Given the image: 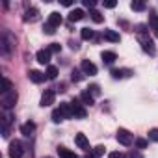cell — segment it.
Wrapping results in <instances>:
<instances>
[{"mask_svg":"<svg viewBox=\"0 0 158 158\" xmlns=\"http://www.w3.org/2000/svg\"><path fill=\"white\" fill-rule=\"evenodd\" d=\"M15 45V37L11 35V32H8V30H4V34H2V37H0V50H2V56H10L11 54V47Z\"/></svg>","mask_w":158,"mask_h":158,"instance_id":"6da1fadb","label":"cell"},{"mask_svg":"<svg viewBox=\"0 0 158 158\" xmlns=\"http://www.w3.org/2000/svg\"><path fill=\"white\" fill-rule=\"evenodd\" d=\"M71 108H73V117H74V119H86L88 110H86V106L80 102V99H73Z\"/></svg>","mask_w":158,"mask_h":158,"instance_id":"7a4b0ae2","label":"cell"},{"mask_svg":"<svg viewBox=\"0 0 158 158\" xmlns=\"http://www.w3.org/2000/svg\"><path fill=\"white\" fill-rule=\"evenodd\" d=\"M138 39H139V45H141V48H143V52H147V54H154V43H152V39L147 35V34H138Z\"/></svg>","mask_w":158,"mask_h":158,"instance_id":"3957f363","label":"cell"},{"mask_svg":"<svg viewBox=\"0 0 158 158\" xmlns=\"http://www.w3.org/2000/svg\"><path fill=\"white\" fill-rule=\"evenodd\" d=\"M115 138H117V141L121 143V145H125V147H128V145H132V134L127 130V128H119L117 130V134H115Z\"/></svg>","mask_w":158,"mask_h":158,"instance_id":"277c9868","label":"cell"},{"mask_svg":"<svg viewBox=\"0 0 158 158\" xmlns=\"http://www.w3.org/2000/svg\"><path fill=\"white\" fill-rule=\"evenodd\" d=\"M10 158H21L23 154H24V149H23V143L19 141V139H15V141H11L10 143Z\"/></svg>","mask_w":158,"mask_h":158,"instance_id":"5b68a950","label":"cell"},{"mask_svg":"<svg viewBox=\"0 0 158 158\" xmlns=\"http://www.w3.org/2000/svg\"><path fill=\"white\" fill-rule=\"evenodd\" d=\"M15 102H17V91H15V89H11L10 93L2 95V106H4L6 110L13 108V106H15Z\"/></svg>","mask_w":158,"mask_h":158,"instance_id":"8992f818","label":"cell"},{"mask_svg":"<svg viewBox=\"0 0 158 158\" xmlns=\"http://www.w3.org/2000/svg\"><path fill=\"white\" fill-rule=\"evenodd\" d=\"M80 69H82L84 74H89V76H95V74H97V65H95L93 61H89V60H82Z\"/></svg>","mask_w":158,"mask_h":158,"instance_id":"52a82bcc","label":"cell"},{"mask_svg":"<svg viewBox=\"0 0 158 158\" xmlns=\"http://www.w3.org/2000/svg\"><path fill=\"white\" fill-rule=\"evenodd\" d=\"M54 101H56V91L54 89H45V93L41 95V106L43 108L50 106V104H54Z\"/></svg>","mask_w":158,"mask_h":158,"instance_id":"ba28073f","label":"cell"},{"mask_svg":"<svg viewBox=\"0 0 158 158\" xmlns=\"http://www.w3.org/2000/svg\"><path fill=\"white\" fill-rule=\"evenodd\" d=\"M74 143L80 147V149H84V151H89L91 147H89V139L86 138V134H82V132H78L76 136H74Z\"/></svg>","mask_w":158,"mask_h":158,"instance_id":"9c48e42d","label":"cell"},{"mask_svg":"<svg viewBox=\"0 0 158 158\" xmlns=\"http://www.w3.org/2000/svg\"><path fill=\"white\" fill-rule=\"evenodd\" d=\"M35 58H37V61L41 65H48L50 63V50L48 48H41V50H37Z\"/></svg>","mask_w":158,"mask_h":158,"instance_id":"30bf717a","label":"cell"},{"mask_svg":"<svg viewBox=\"0 0 158 158\" xmlns=\"http://www.w3.org/2000/svg\"><path fill=\"white\" fill-rule=\"evenodd\" d=\"M23 19H24V23H35L39 19V10L37 8H28Z\"/></svg>","mask_w":158,"mask_h":158,"instance_id":"8fae6325","label":"cell"},{"mask_svg":"<svg viewBox=\"0 0 158 158\" xmlns=\"http://www.w3.org/2000/svg\"><path fill=\"white\" fill-rule=\"evenodd\" d=\"M28 78L34 82V84H41L45 78H47V74L45 73H41V71H35V69H32L30 73H28Z\"/></svg>","mask_w":158,"mask_h":158,"instance_id":"7c38bea8","label":"cell"},{"mask_svg":"<svg viewBox=\"0 0 158 158\" xmlns=\"http://www.w3.org/2000/svg\"><path fill=\"white\" fill-rule=\"evenodd\" d=\"M112 78L114 80H121V78H127V76H130L132 74V71L130 69H112Z\"/></svg>","mask_w":158,"mask_h":158,"instance_id":"4fadbf2b","label":"cell"},{"mask_svg":"<svg viewBox=\"0 0 158 158\" xmlns=\"http://www.w3.org/2000/svg\"><path fill=\"white\" fill-rule=\"evenodd\" d=\"M102 37H104L106 41H110V43H119V39H121V35H119L115 30H104V32H102Z\"/></svg>","mask_w":158,"mask_h":158,"instance_id":"5bb4252c","label":"cell"},{"mask_svg":"<svg viewBox=\"0 0 158 158\" xmlns=\"http://www.w3.org/2000/svg\"><path fill=\"white\" fill-rule=\"evenodd\" d=\"M47 24H50L52 28H58V26L61 24V15H60L58 11H52V13L48 15V21H47Z\"/></svg>","mask_w":158,"mask_h":158,"instance_id":"9a60e30c","label":"cell"},{"mask_svg":"<svg viewBox=\"0 0 158 158\" xmlns=\"http://www.w3.org/2000/svg\"><path fill=\"white\" fill-rule=\"evenodd\" d=\"M101 58H102V61H104L106 65H112V63L117 60V54H115V52H112V50H102Z\"/></svg>","mask_w":158,"mask_h":158,"instance_id":"2e32d148","label":"cell"},{"mask_svg":"<svg viewBox=\"0 0 158 158\" xmlns=\"http://www.w3.org/2000/svg\"><path fill=\"white\" fill-rule=\"evenodd\" d=\"M80 102H82L84 106H93V104H95V97H93L89 91H82V93H80Z\"/></svg>","mask_w":158,"mask_h":158,"instance_id":"e0dca14e","label":"cell"},{"mask_svg":"<svg viewBox=\"0 0 158 158\" xmlns=\"http://www.w3.org/2000/svg\"><path fill=\"white\" fill-rule=\"evenodd\" d=\"M58 110L61 112V115H63L65 119H69V117H73V108H71V102H60V106H58Z\"/></svg>","mask_w":158,"mask_h":158,"instance_id":"ac0fdd59","label":"cell"},{"mask_svg":"<svg viewBox=\"0 0 158 158\" xmlns=\"http://www.w3.org/2000/svg\"><path fill=\"white\" fill-rule=\"evenodd\" d=\"M58 154H60V158H78L76 152H73L71 149H67V147H63V145L58 147Z\"/></svg>","mask_w":158,"mask_h":158,"instance_id":"d6986e66","label":"cell"},{"mask_svg":"<svg viewBox=\"0 0 158 158\" xmlns=\"http://www.w3.org/2000/svg\"><path fill=\"white\" fill-rule=\"evenodd\" d=\"M82 19H84V10H80V8H76V10H73L69 13V21L71 23H78V21H82Z\"/></svg>","mask_w":158,"mask_h":158,"instance_id":"ffe728a7","label":"cell"},{"mask_svg":"<svg viewBox=\"0 0 158 158\" xmlns=\"http://www.w3.org/2000/svg\"><path fill=\"white\" fill-rule=\"evenodd\" d=\"M34 130H35V123L34 121H28V123H24L21 127V134H24V136H32Z\"/></svg>","mask_w":158,"mask_h":158,"instance_id":"44dd1931","label":"cell"},{"mask_svg":"<svg viewBox=\"0 0 158 158\" xmlns=\"http://www.w3.org/2000/svg\"><path fill=\"white\" fill-rule=\"evenodd\" d=\"M89 17H91V21H93V23H97V24H101V23H104V15H102L101 11H97V10H93V11H89Z\"/></svg>","mask_w":158,"mask_h":158,"instance_id":"7402d4cb","label":"cell"},{"mask_svg":"<svg viewBox=\"0 0 158 158\" xmlns=\"http://www.w3.org/2000/svg\"><path fill=\"white\" fill-rule=\"evenodd\" d=\"M80 37H82L84 41H89V39L95 37V32H93L91 28H82V30H80Z\"/></svg>","mask_w":158,"mask_h":158,"instance_id":"603a6c76","label":"cell"},{"mask_svg":"<svg viewBox=\"0 0 158 158\" xmlns=\"http://www.w3.org/2000/svg\"><path fill=\"white\" fill-rule=\"evenodd\" d=\"M45 74H47V78H48V80H54V78L58 76V67H54V65H48Z\"/></svg>","mask_w":158,"mask_h":158,"instance_id":"cb8c5ba5","label":"cell"},{"mask_svg":"<svg viewBox=\"0 0 158 158\" xmlns=\"http://www.w3.org/2000/svg\"><path fill=\"white\" fill-rule=\"evenodd\" d=\"M82 78H84V74H82L80 69H73V73H71V80L73 82H80Z\"/></svg>","mask_w":158,"mask_h":158,"instance_id":"d4e9b609","label":"cell"},{"mask_svg":"<svg viewBox=\"0 0 158 158\" xmlns=\"http://www.w3.org/2000/svg\"><path fill=\"white\" fill-rule=\"evenodd\" d=\"M130 8L134 11H143L145 10V2H141V0H134V2H130Z\"/></svg>","mask_w":158,"mask_h":158,"instance_id":"484cf974","label":"cell"},{"mask_svg":"<svg viewBox=\"0 0 158 158\" xmlns=\"http://www.w3.org/2000/svg\"><path fill=\"white\" fill-rule=\"evenodd\" d=\"M149 26H151L152 30H158V15H156V13H151V15H149Z\"/></svg>","mask_w":158,"mask_h":158,"instance_id":"4316f807","label":"cell"},{"mask_svg":"<svg viewBox=\"0 0 158 158\" xmlns=\"http://www.w3.org/2000/svg\"><path fill=\"white\" fill-rule=\"evenodd\" d=\"M10 91H11V82L4 76V78H2V95H6V93H10Z\"/></svg>","mask_w":158,"mask_h":158,"instance_id":"83f0119b","label":"cell"},{"mask_svg":"<svg viewBox=\"0 0 158 158\" xmlns=\"http://www.w3.org/2000/svg\"><path fill=\"white\" fill-rule=\"evenodd\" d=\"M63 119H65V117H63V115H61V112L56 108V110L52 112V121H54V123H61Z\"/></svg>","mask_w":158,"mask_h":158,"instance_id":"f1b7e54d","label":"cell"},{"mask_svg":"<svg viewBox=\"0 0 158 158\" xmlns=\"http://www.w3.org/2000/svg\"><path fill=\"white\" fill-rule=\"evenodd\" d=\"M91 154H93L95 158H101V156L104 154V145H97V147L91 151Z\"/></svg>","mask_w":158,"mask_h":158,"instance_id":"f546056e","label":"cell"},{"mask_svg":"<svg viewBox=\"0 0 158 158\" xmlns=\"http://www.w3.org/2000/svg\"><path fill=\"white\" fill-rule=\"evenodd\" d=\"M88 91H89L93 97H99V95H101V88H99L97 84H91V86L88 88Z\"/></svg>","mask_w":158,"mask_h":158,"instance_id":"4dcf8cb0","label":"cell"},{"mask_svg":"<svg viewBox=\"0 0 158 158\" xmlns=\"http://www.w3.org/2000/svg\"><path fill=\"white\" fill-rule=\"evenodd\" d=\"M48 50H50V54H58V52L61 50V45H60V43H50Z\"/></svg>","mask_w":158,"mask_h":158,"instance_id":"1f68e13d","label":"cell"},{"mask_svg":"<svg viewBox=\"0 0 158 158\" xmlns=\"http://www.w3.org/2000/svg\"><path fill=\"white\" fill-rule=\"evenodd\" d=\"M149 139L151 141H158V128H151L149 130Z\"/></svg>","mask_w":158,"mask_h":158,"instance_id":"d6a6232c","label":"cell"},{"mask_svg":"<svg viewBox=\"0 0 158 158\" xmlns=\"http://www.w3.org/2000/svg\"><path fill=\"white\" fill-rule=\"evenodd\" d=\"M136 147H138V149H145V147H147V139L138 138V139H136Z\"/></svg>","mask_w":158,"mask_h":158,"instance_id":"836d02e7","label":"cell"},{"mask_svg":"<svg viewBox=\"0 0 158 158\" xmlns=\"http://www.w3.org/2000/svg\"><path fill=\"white\" fill-rule=\"evenodd\" d=\"M43 32H45L47 35H52V34L56 32V28H52L50 24H45V26H43Z\"/></svg>","mask_w":158,"mask_h":158,"instance_id":"e575fe53","label":"cell"},{"mask_svg":"<svg viewBox=\"0 0 158 158\" xmlns=\"http://www.w3.org/2000/svg\"><path fill=\"white\" fill-rule=\"evenodd\" d=\"M95 4H97V2H95V0H84V6H86V8H89L91 11L95 10Z\"/></svg>","mask_w":158,"mask_h":158,"instance_id":"d590c367","label":"cell"},{"mask_svg":"<svg viewBox=\"0 0 158 158\" xmlns=\"http://www.w3.org/2000/svg\"><path fill=\"white\" fill-rule=\"evenodd\" d=\"M108 158H127L123 152H119V151H114V152H110L108 154Z\"/></svg>","mask_w":158,"mask_h":158,"instance_id":"8d00e7d4","label":"cell"},{"mask_svg":"<svg viewBox=\"0 0 158 158\" xmlns=\"http://www.w3.org/2000/svg\"><path fill=\"white\" fill-rule=\"evenodd\" d=\"M115 6H117L115 0H106V2H104V8H108V10H114Z\"/></svg>","mask_w":158,"mask_h":158,"instance_id":"74e56055","label":"cell"},{"mask_svg":"<svg viewBox=\"0 0 158 158\" xmlns=\"http://www.w3.org/2000/svg\"><path fill=\"white\" fill-rule=\"evenodd\" d=\"M128 156H130V158H143V156H141V154H139L138 151H132V152H130Z\"/></svg>","mask_w":158,"mask_h":158,"instance_id":"f35d334b","label":"cell"},{"mask_svg":"<svg viewBox=\"0 0 158 158\" xmlns=\"http://www.w3.org/2000/svg\"><path fill=\"white\" fill-rule=\"evenodd\" d=\"M61 4H63L65 8H71V6H73V2H71V0H61Z\"/></svg>","mask_w":158,"mask_h":158,"instance_id":"ab89813d","label":"cell"},{"mask_svg":"<svg viewBox=\"0 0 158 158\" xmlns=\"http://www.w3.org/2000/svg\"><path fill=\"white\" fill-rule=\"evenodd\" d=\"M84 158H95V156H93V154H91V152H89V154H86V156H84Z\"/></svg>","mask_w":158,"mask_h":158,"instance_id":"60d3db41","label":"cell"},{"mask_svg":"<svg viewBox=\"0 0 158 158\" xmlns=\"http://www.w3.org/2000/svg\"><path fill=\"white\" fill-rule=\"evenodd\" d=\"M154 35H156V37H158V30H154Z\"/></svg>","mask_w":158,"mask_h":158,"instance_id":"b9f144b4","label":"cell"},{"mask_svg":"<svg viewBox=\"0 0 158 158\" xmlns=\"http://www.w3.org/2000/svg\"><path fill=\"white\" fill-rule=\"evenodd\" d=\"M45 158H50V156H45Z\"/></svg>","mask_w":158,"mask_h":158,"instance_id":"7bdbcfd3","label":"cell"}]
</instances>
